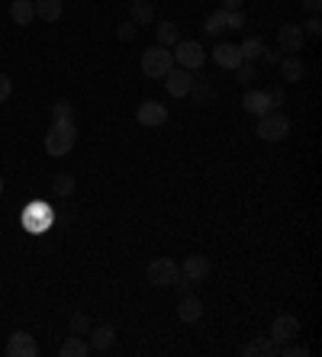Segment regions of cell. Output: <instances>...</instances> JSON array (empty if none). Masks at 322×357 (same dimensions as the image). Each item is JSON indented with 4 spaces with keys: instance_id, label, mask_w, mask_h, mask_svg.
<instances>
[{
    "instance_id": "cell-1",
    "label": "cell",
    "mask_w": 322,
    "mask_h": 357,
    "mask_svg": "<svg viewBox=\"0 0 322 357\" xmlns=\"http://www.w3.org/2000/svg\"><path fill=\"white\" fill-rule=\"evenodd\" d=\"M78 142V126L74 119H61V122H52V129L46 132V151L52 158H65Z\"/></svg>"
},
{
    "instance_id": "cell-2",
    "label": "cell",
    "mask_w": 322,
    "mask_h": 357,
    "mask_svg": "<svg viewBox=\"0 0 322 357\" xmlns=\"http://www.w3.org/2000/svg\"><path fill=\"white\" fill-rule=\"evenodd\" d=\"M258 139L261 142H283L290 136V119L283 116L281 109H271V113H264L258 116Z\"/></svg>"
},
{
    "instance_id": "cell-3",
    "label": "cell",
    "mask_w": 322,
    "mask_h": 357,
    "mask_svg": "<svg viewBox=\"0 0 322 357\" xmlns=\"http://www.w3.org/2000/svg\"><path fill=\"white\" fill-rule=\"evenodd\" d=\"M171 68H174V55H171L165 45H152L148 52H142V74H145V78L161 80Z\"/></svg>"
},
{
    "instance_id": "cell-4",
    "label": "cell",
    "mask_w": 322,
    "mask_h": 357,
    "mask_svg": "<svg viewBox=\"0 0 322 357\" xmlns=\"http://www.w3.org/2000/svg\"><path fill=\"white\" fill-rule=\"evenodd\" d=\"M174 61H177V68L197 71V68H203L206 49L200 45V42H194V39H177L174 42Z\"/></svg>"
},
{
    "instance_id": "cell-5",
    "label": "cell",
    "mask_w": 322,
    "mask_h": 357,
    "mask_svg": "<svg viewBox=\"0 0 322 357\" xmlns=\"http://www.w3.org/2000/svg\"><path fill=\"white\" fill-rule=\"evenodd\" d=\"M177 274H181V268H177L171 258L148 261V270H145V277H148V283H152V287H171Z\"/></svg>"
},
{
    "instance_id": "cell-6",
    "label": "cell",
    "mask_w": 322,
    "mask_h": 357,
    "mask_svg": "<svg viewBox=\"0 0 322 357\" xmlns=\"http://www.w3.org/2000/svg\"><path fill=\"white\" fill-rule=\"evenodd\" d=\"M23 226H26V232L30 235H42V232H49L52 226V209L46 206V203H30L26 206V213H23Z\"/></svg>"
},
{
    "instance_id": "cell-7",
    "label": "cell",
    "mask_w": 322,
    "mask_h": 357,
    "mask_svg": "<svg viewBox=\"0 0 322 357\" xmlns=\"http://www.w3.org/2000/svg\"><path fill=\"white\" fill-rule=\"evenodd\" d=\"M136 119H139V126H145V129H158V126L168 122V109L158 100H145V103H139Z\"/></svg>"
},
{
    "instance_id": "cell-8",
    "label": "cell",
    "mask_w": 322,
    "mask_h": 357,
    "mask_svg": "<svg viewBox=\"0 0 322 357\" xmlns=\"http://www.w3.org/2000/svg\"><path fill=\"white\" fill-rule=\"evenodd\" d=\"M161 80H165V90L171 94V97H190V87L197 84L194 74H190L187 68H171Z\"/></svg>"
},
{
    "instance_id": "cell-9",
    "label": "cell",
    "mask_w": 322,
    "mask_h": 357,
    "mask_svg": "<svg viewBox=\"0 0 322 357\" xmlns=\"http://www.w3.org/2000/svg\"><path fill=\"white\" fill-rule=\"evenodd\" d=\"M296 335H300V318L296 316H287V312H283V316H277L271 322V341L277 347L287 345V341H293Z\"/></svg>"
},
{
    "instance_id": "cell-10",
    "label": "cell",
    "mask_w": 322,
    "mask_h": 357,
    "mask_svg": "<svg viewBox=\"0 0 322 357\" xmlns=\"http://www.w3.org/2000/svg\"><path fill=\"white\" fill-rule=\"evenodd\" d=\"M303 30L296 26V23H287V26H281L277 30V49L287 52V55H296V52H303Z\"/></svg>"
},
{
    "instance_id": "cell-11",
    "label": "cell",
    "mask_w": 322,
    "mask_h": 357,
    "mask_svg": "<svg viewBox=\"0 0 322 357\" xmlns=\"http://www.w3.org/2000/svg\"><path fill=\"white\" fill-rule=\"evenodd\" d=\"M88 335H90V338H88L90 351L103 354V351H110V347H113V341H117V328L110 325V322H100V325H90Z\"/></svg>"
},
{
    "instance_id": "cell-12",
    "label": "cell",
    "mask_w": 322,
    "mask_h": 357,
    "mask_svg": "<svg viewBox=\"0 0 322 357\" xmlns=\"http://www.w3.org/2000/svg\"><path fill=\"white\" fill-rule=\"evenodd\" d=\"M181 268V274H184L190 283H203L206 277H210V258L206 255H190V258H184V264H177Z\"/></svg>"
},
{
    "instance_id": "cell-13",
    "label": "cell",
    "mask_w": 322,
    "mask_h": 357,
    "mask_svg": "<svg viewBox=\"0 0 322 357\" xmlns=\"http://www.w3.org/2000/svg\"><path fill=\"white\" fill-rule=\"evenodd\" d=\"M7 354L10 357H36L39 354V345L30 332H13L10 341H7Z\"/></svg>"
},
{
    "instance_id": "cell-14",
    "label": "cell",
    "mask_w": 322,
    "mask_h": 357,
    "mask_svg": "<svg viewBox=\"0 0 322 357\" xmlns=\"http://www.w3.org/2000/svg\"><path fill=\"white\" fill-rule=\"evenodd\" d=\"M213 61L225 71H235L242 65V52H239V45H232V42H219L213 49Z\"/></svg>"
},
{
    "instance_id": "cell-15",
    "label": "cell",
    "mask_w": 322,
    "mask_h": 357,
    "mask_svg": "<svg viewBox=\"0 0 322 357\" xmlns=\"http://www.w3.org/2000/svg\"><path fill=\"white\" fill-rule=\"evenodd\" d=\"M242 109L245 113H252V116H264V113H271V100H268V90H245L242 97Z\"/></svg>"
},
{
    "instance_id": "cell-16",
    "label": "cell",
    "mask_w": 322,
    "mask_h": 357,
    "mask_svg": "<svg viewBox=\"0 0 322 357\" xmlns=\"http://www.w3.org/2000/svg\"><path fill=\"white\" fill-rule=\"evenodd\" d=\"M200 316H203V303H200V296H194V293H184L181 296V303H177V318L181 322H200Z\"/></svg>"
},
{
    "instance_id": "cell-17",
    "label": "cell",
    "mask_w": 322,
    "mask_h": 357,
    "mask_svg": "<svg viewBox=\"0 0 322 357\" xmlns=\"http://www.w3.org/2000/svg\"><path fill=\"white\" fill-rule=\"evenodd\" d=\"M129 23H136V26H152V23H155V3H152V0H132V3H129Z\"/></svg>"
},
{
    "instance_id": "cell-18",
    "label": "cell",
    "mask_w": 322,
    "mask_h": 357,
    "mask_svg": "<svg viewBox=\"0 0 322 357\" xmlns=\"http://www.w3.org/2000/svg\"><path fill=\"white\" fill-rule=\"evenodd\" d=\"M281 78L287 80V84H300V80L306 78V65H303V58H296V55L281 58Z\"/></svg>"
},
{
    "instance_id": "cell-19",
    "label": "cell",
    "mask_w": 322,
    "mask_h": 357,
    "mask_svg": "<svg viewBox=\"0 0 322 357\" xmlns=\"http://www.w3.org/2000/svg\"><path fill=\"white\" fill-rule=\"evenodd\" d=\"M277 351H281V347L271 341V335L268 338H252V341L242 347V354H248V357H277Z\"/></svg>"
},
{
    "instance_id": "cell-20",
    "label": "cell",
    "mask_w": 322,
    "mask_h": 357,
    "mask_svg": "<svg viewBox=\"0 0 322 357\" xmlns=\"http://www.w3.org/2000/svg\"><path fill=\"white\" fill-rule=\"evenodd\" d=\"M10 17L17 26H30L36 20V7H32V0H13L10 3Z\"/></svg>"
},
{
    "instance_id": "cell-21",
    "label": "cell",
    "mask_w": 322,
    "mask_h": 357,
    "mask_svg": "<svg viewBox=\"0 0 322 357\" xmlns=\"http://www.w3.org/2000/svg\"><path fill=\"white\" fill-rule=\"evenodd\" d=\"M36 17L46 23H59L61 20V0H32Z\"/></svg>"
},
{
    "instance_id": "cell-22",
    "label": "cell",
    "mask_w": 322,
    "mask_h": 357,
    "mask_svg": "<svg viewBox=\"0 0 322 357\" xmlns=\"http://www.w3.org/2000/svg\"><path fill=\"white\" fill-rule=\"evenodd\" d=\"M158 45H165V49H171L177 39H181V26H177L174 20H165V23H158Z\"/></svg>"
},
{
    "instance_id": "cell-23",
    "label": "cell",
    "mask_w": 322,
    "mask_h": 357,
    "mask_svg": "<svg viewBox=\"0 0 322 357\" xmlns=\"http://www.w3.org/2000/svg\"><path fill=\"white\" fill-rule=\"evenodd\" d=\"M203 30H206V36H223V32L229 30V13H225V10H213L210 17H206Z\"/></svg>"
},
{
    "instance_id": "cell-24",
    "label": "cell",
    "mask_w": 322,
    "mask_h": 357,
    "mask_svg": "<svg viewBox=\"0 0 322 357\" xmlns=\"http://www.w3.org/2000/svg\"><path fill=\"white\" fill-rule=\"evenodd\" d=\"M88 354H90V345L81 335H71L68 341L61 345V357H88Z\"/></svg>"
},
{
    "instance_id": "cell-25",
    "label": "cell",
    "mask_w": 322,
    "mask_h": 357,
    "mask_svg": "<svg viewBox=\"0 0 322 357\" xmlns=\"http://www.w3.org/2000/svg\"><path fill=\"white\" fill-rule=\"evenodd\" d=\"M239 52H242V61H258L264 52V42L258 39V36H248V39L239 45Z\"/></svg>"
},
{
    "instance_id": "cell-26",
    "label": "cell",
    "mask_w": 322,
    "mask_h": 357,
    "mask_svg": "<svg viewBox=\"0 0 322 357\" xmlns=\"http://www.w3.org/2000/svg\"><path fill=\"white\" fill-rule=\"evenodd\" d=\"M52 193L55 197H71L74 193V177L71 174H55L52 177Z\"/></svg>"
},
{
    "instance_id": "cell-27",
    "label": "cell",
    "mask_w": 322,
    "mask_h": 357,
    "mask_svg": "<svg viewBox=\"0 0 322 357\" xmlns=\"http://www.w3.org/2000/svg\"><path fill=\"white\" fill-rule=\"evenodd\" d=\"M61 119H74L71 100H55V103H52V122H61Z\"/></svg>"
},
{
    "instance_id": "cell-28",
    "label": "cell",
    "mask_w": 322,
    "mask_h": 357,
    "mask_svg": "<svg viewBox=\"0 0 322 357\" xmlns=\"http://www.w3.org/2000/svg\"><path fill=\"white\" fill-rule=\"evenodd\" d=\"M254 78H258V74H254V61H242V65L235 68V80H239L242 87H252Z\"/></svg>"
},
{
    "instance_id": "cell-29",
    "label": "cell",
    "mask_w": 322,
    "mask_h": 357,
    "mask_svg": "<svg viewBox=\"0 0 322 357\" xmlns=\"http://www.w3.org/2000/svg\"><path fill=\"white\" fill-rule=\"evenodd\" d=\"M90 325H94V322L88 318V312H74V316H71V335H88Z\"/></svg>"
},
{
    "instance_id": "cell-30",
    "label": "cell",
    "mask_w": 322,
    "mask_h": 357,
    "mask_svg": "<svg viewBox=\"0 0 322 357\" xmlns=\"http://www.w3.org/2000/svg\"><path fill=\"white\" fill-rule=\"evenodd\" d=\"M136 36H139V26H136V23H119V26H117V39L119 42H132V39H136Z\"/></svg>"
},
{
    "instance_id": "cell-31",
    "label": "cell",
    "mask_w": 322,
    "mask_h": 357,
    "mask_svg": "<svg viewBox=\"0 0 322 357\" xmlns=\"http://www.w3.org/2000/svg\"><path fill=\"white\" fill-rule=\"evenodd\" d=\"M277 354H283V357H310V347L287 341V345H281V351H277Z\"/></svg>"
},
{
    "instance_id": "cell-32",
    "label": "cell",
    "mask_w": 322,
    "mask_h": 357,
    "mask_svg": "<svg viewBox=\"0 0 322 357\" xmlns=\"http://www.w3.org/2000/svg\"><path fill=\"white\" fill-rule=\"evenodd\" d=\"M300 30H303V36H310V39H319V36H322V23H319V17H310V20L303 23Z\"/></svg>"
},
{
    "instance_id": "cell-33",
    "label": "cell",
    "mask_w": 322,
    "mask_h": 357,
    "mask_svg": "<svg viewBox=\"0 0 322 357\" xmlns=\"http://www.w3.org/2000/svg\"><path fill=\"white\" fill-rule=\"evenodd\" d=\"M268 100H271L274 109H281L283 103H287V94H283V87H271V90H268Z\"/></svg>"
},
{
    "instance_id": "cell-34",
    "label": "cell",
    "mask_w": 322,
    "mask_h": 357,
    "mask_svg": "<svg viewBox=\"0 0 322 357\" xmlns=\"http://www.w3.org/2000/svg\"><path fill=\"white\" fill-rule=\"evenodd\" d=\"M190 94H194L197 103H206V100L213 97V90H210V84H200V87L194 84V87H190Z\"/></svg>"
},
{
    "instance_id": "cell-35",
    "label": "cell",
    "mask_w": 322,
    "mask_h": 357,
    "mask_svg": "<svg viewBox=\"0 0 322 357\" xmlns=\"http://www.w3.org/2000/svg\"><path fill=\"white\" fill-rule=\"evenodd\" d=\"M10 94H13V80L7 78V74H0V103L10 100Z\"/></svg>"
},
{
    "instance_id": "cell-36",
    "label": "cell",
    "mask_w": 322,
    "mask_h": 357,
    "mask_svg": "<svg viewBox=\"0 0 322 357\" xmlns=\"http://www.w3.org/2000/svg\"><path fill=\"white\" fill-rule=\"evenodd\" d=\"M229 30H235V32L245 30V13H242V10H232V13H229Z\"/></svg>"
},
{
    "instance_id": "cell-37",
    "label": "cell",
    "mask_w": 322,
    "mask_h": 357,
    "mask_svg": "<svg viewBox=\"0 0 322 357\" xmlns=\"http://www.w3.org/2000/svg\"><path fill=\"white\" fill-rule=\"evenodd\" d=\"M261 58L268 61V65H277V61H281V52L277 49H268V45H264V52H261Z\"/></svg>"
},
{
    "instance_id": "cell-38",
    "label": "cell",
    "mask_w": 322,
    "mask_h": 357,
    "mask_svg": "<svg viewBox=\"0 0 322 357\" xmlns=\"http://www.w3.org/2000/svg\"><path fill=\"white\" fill-rule=\"evenodd\" d=\"M303 3V10H310L312 17H319V10H322V0H300Z\"/></svg>"
},
{
    "instance_id": "cell-39",
    "label": "cell",
    "mask_w": 322,
    "mask_h": 357,
    "mask_svg": "<svg viewBox=\"0 0 322 357\" xmlns=\"http://www.w3.org/2000/svg\"><path fill=\"white\" fill-rule=\"evenodd\" d=\"M242 3H245V0H223V7H219V10H225V13L242 10Z\"/></svg>"
},
{
    "instance_id": "cell-40",
    "label": "cell",
    "mask_w": 322,
    "mask_h": 357,
    "mask_svg": "<svg viewBox=\"0 0 322 357\" xmlns=\"http://www.w3.org/2000/svg\"><path fill=\"white\" fill-rule=\"evenodd\" d=\"M0 193H3V177H0Z\"/></svg>"
}]
</instances>
